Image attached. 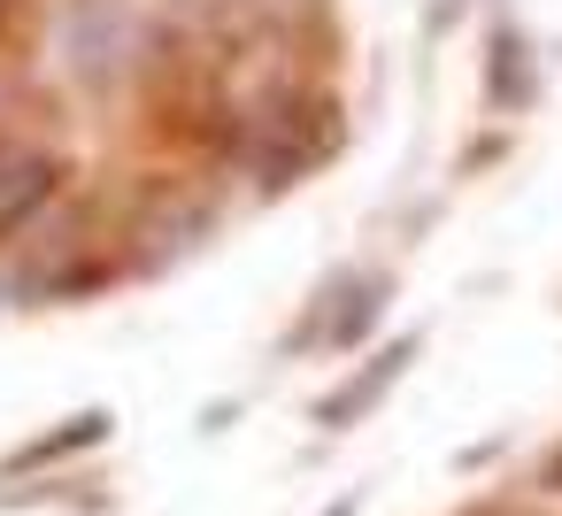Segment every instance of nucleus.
Here are the masks:
<instances>
[{
    "instance_id": "1",
    "label": "nucleus",
    "mask_w": 562,
    "mask_h": 516,
    "mask_svg": "<svg viewBox=\"0 0 562 516\" xmlns=\"http://www.w3.org/2000/svg\"><path fill=\"white\" fill-rule=\"evenodd\" d=\"M132 40H139L132 0H70V63H78V78H93V86L116 78Z\"/></svg>"
},
{
    "instance_id": "2",
    "label": "nucleus",
    "mask_w": 562,
    "mask_h": 516,
    "mask_svg": "<svg viewBox=\"0 0 562 516\" xmlns=\"http://www.w3.org/2000/svg\"><path fill=\"white\" fill-rule=\"evenodd\" d=\"M63 186V162L47 147H16V139H0V232H16L32 209H47Z\"/></svg>"
},
{
    "instance_id": "3",
    "label": "nucleus",
    "mask_w": 562,
    "mask_h": 516,
    "mask_svg": "<svg viewBox=\"0 0 562 516\" xmlns=\"http://www.w3.org/2000/svg\"><path fill=\"white\" fill-rule=\"evenodd\" d=\"M408 362H416V339H393L385 355H370V370H355L339 393H324V401H316V424H331V431L362 424V416H370V408L401 385V370H408Z\"/></svg>"
},
{
    "instance_id": "4",
    "label": "nucleus",
    "mask_w": 562,
    "mask_h": 516,
    "mask_svg": "<svg viewBox=\"0 0 562 516\" xmlns=\"http://www.w3.org/2000/svg\"><path fill=\"white\" fill-rule=\"evenodd\" d=\"M378 309H385V278H355V309L331 324V347H355V339L378 324Z\"/></svg>"
},
{
    "instance_id": "5",
    "label": "nucleus",
    "mask_w": 562,
    "mask_h": 516,
    "mask_svg": "<svg viewBox=\"0 0 562 516\" xmlns=\"http://www.w3.org/2000/svg\"><path fill=\"white\" fill-rule=\"evenodd\" d=\"M101 431H109V416L93 408V416H78L70 431H55V439H40V447H24V462H47V455H70V447H93Z\"/></svg>"
},
{
    "instance_id": "6",
    "label": "nucleus",
    "mask_w": 562,
    "mask_h": 516,
    "mask_svg": "<svg viewBox=\"0 0 562 516\" xmlns=\"http://www.w3.org/2000/svg\"><path fill=\"white\" fill-rule=\"evenodd\" d=\"M324 516H355V501H331V508H324Z\"/></svg>"
}]
</instances>
